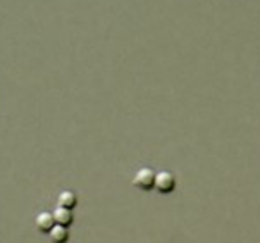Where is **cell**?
Listing matches in <instances>:
<instances>
[{
	"label": "cell",
	"mask_w": 260,
	"mask_h": 243,
	"mask_svg": "<svg viewBox=\"0 0 260 243\" xmlns=\"http://www.w3.org/2000/svg\"><path fill=\"white\" fill-rule=\"evenodd\" d=\"M57 202H59V207L73 210L74 207L78 205V195L74 192H71V190H64V192L59 195V200Z\"/></svg>",
	"instance_id": "5b68a950"
},
{
	"label": "cell",
	"mask_w": 260,
	"mask_h": 243,
	"mask_svg": "<svg viewBox=\"0 0 260 243\" xmlns=\"http://www.w3.org/2000/svg\"><path fill=\"white\" fill-rule=\"evenodd\" d=\"M155 188L158 190L160 193H173L176 190V178L173 173L169 171H160L157 176H155Z\"/></svg>",
	"instance_id": "7a4b0ae2"
},
{
	"label": "cell",
	"mask_w": 260,
	"mask_h": 243,
	"mask_svg": "<svg viewBox=\"0 0 260 243\" xmlns=\"http://www.w3.org/2000/svg\"><path fill=\"white\" fill-rule=\"evenodd\" d=\"M48 238H50L52 243H68L69 241V229L55 224L54 229L48 233Z\"/></svg>",
	"instance_id": "8992f818"
},
{
	"label": "cell",
	"mask_w": 260,
	"mask_h": 243,
	"mask_svg": "<svg viewBox=\"0 0 260 243\" xmlns=\"http://www.w3.org/2000/svg\"><path fill=\"white\" fill-rule=\"evenodd\" d=\"M155 176L157 174L152 169H148V167L140 169L133 178V187L142 190V192H150V190L155 188Z\"/></svg>",
	"instance_id": "6da1fadb"
},
{
	"label": "cell",
	"mask_w": 260,
	"mask_h": 243,
	"mask_svg": "<svg viewBox=\"0 0 260 243\" xmlns=\"http://www.w3.org/2000/svg\"><path fill=\"white\" fill-rule=\"evenodd\" d=\"M54 219H55V224L69 229L74 223V214H73V210H69V209L57 207V209L54 210Z\"/></svg>",
	"instance_id": "277c9868"
},
{
	"label": "cell",
	"mask_w": 260,
	"mask_h": 243,
	"mask_svg": "<svg viewBox=\"0 0 260 243\" xmlns=\"http://www.w3.org/2000/svg\"><path fill=\"white\" fill-rule=\"evenodd\" d=\"M55 226V219H54V214L50 212H40L35 219V228L38 229L42 235H48V233L54 229Z\"/></svg>",
	"instance_id": "3957f363"
}]
</instances>
